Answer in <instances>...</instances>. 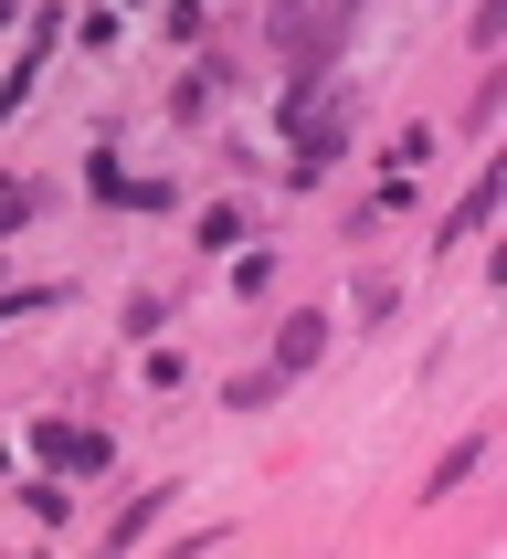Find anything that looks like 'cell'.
Here are the masks:
<instances>
[{
	"label": "cell",
	"mask_w": 507,
	"mask_h": 559,
	"mask_svg": "<svg viewBox=\"0 0 507 559\" xmlns=\"http://www.w3.org/2000/svg\"><path fill=\"white\" fill-rule=\"evenodd\" d=\"M317 359H328V317H317V307H296V317L275 328V370L296 380V370H317Z\"/></svg>",
	"instance_id": "cell-1"
},
{
	"label": "cell",
	"mask_w": 507,
	"mask_h": 559,
	"mask_svg": "<svg viewBox=\"0 0 507 559\" xmlns=\"http://www.w3.org/2000/svg\"><path fill=\"white\" fill-rule=\"evenodd\" d=\"M43 454H54V475H95L106 465V433L95 423H43Z\"/></svg>",
	"instance_id": "cell-2"
},
{
	"label": "cell",
	"mask_w": 507,
	"mask_h": 559,
	"mask_svg": "<svg viewBox=\"0 0 507 559\" xmlns=\"http://www.w3.org/2000/svg\"><path fill=\"white\" fill-rule=\"evenodd\" d=\"M486 212H497V180H475L465 201H455V222H444V243H465V233H486Z\"/></svg>",
	"instance_id": "cell-4"
},
{
	"label": "cell",
	"mask_w": 507,
	"mask_h": 559,
	"mask_svg": "<svg viewBox=\"0 0 507 559\" xmlns=\"http://www.w3.org/2000/svg\"><path fill=\"white\" fill-rule=\"evenodd\" d=\"M0 475H11V443H0Z\"/></svg>",
	"instance_id": "cell-9"
},
{
	"label": "cell",
	"mask_w": 507,
	"mask_h": 559,
	"mask_svg": "<svg viewBox=\"0 0 507 559\" xmlns=\"http://www.w3.org/2000/svg\"><path fill=\"white\" fill-rule=\"evenodd\" d=\"M475 465H486V433H465V443H455V454L434 465V486H423V497H455V486H465Z\"/></svg>",
	"instance_id": "cell-3"
},
{
	"label": "cell",
	"mask_w": 507,
	"mask_h": 559,
	"mask_svg": "<svg viewBox=\"0 0 507 559\" xmlns=\"http://www.w3.org/2000/svg\"><path fill=\"white\" fill-rule=\"evenodd\" d=\"M275 391H285V370H244V380H233V391H222V402H233V412H264V402H275Z\"/></svg>",
	"instance_id": "cell-5"
},
{
	"label": "cell",
	"mask_w": 507,
	"mask_h": 559,
	"mask_svg": "<svg viewBox=\"0 0 507 559\" xmlns=\"http://www.w3.org/2000/svg\"><path fill=\"white\" fill-rule=\"evenodd\" d=\"M158 528V497H138V507H127V518H117V528H106V549H138V538H149Z\"/></svg>",
	"instance_id": "cell-6"
},
{
	"label": "cell",
	"mask_w": 507,
	"mask_h": 559,
	"mask_svg": "<svg viewBox=\"0 0 507 559\" xmlns=\"http://www.w3.org/2000/svg\"><path fill=\"white\" fill-rule=\"evenodd\" d=\"M22 222H32V190H22V180H0V233H22Z\"/></svg>",
	"instance_id": "cell-7"
},
{
	"label": "cell",
	"mask_w": 507,
	"mask_h": 559,
	"mask_svg": "<svg viewBox=\"0 0 507 559\" xmlns=\"http://www.w3.org/2000/svg\"><path fill=\"white\" fill-rule=\"evenodd\" d=\"M11 22H22V11H11V0H0V32H11Z\"/></svg>",
	"instance_id": "cell-8"
}]
</instances>
